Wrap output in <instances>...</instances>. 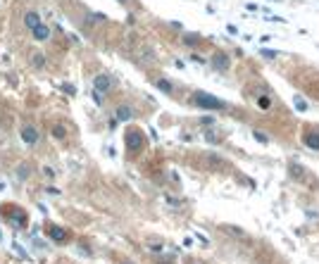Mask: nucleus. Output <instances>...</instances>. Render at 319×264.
I'll return each mask as SVG.
<instances>
[{"label":"nucleus","mask_w":319,"mask_h":264,"mask_svg":"<svg viewBox=\"0 0 319 264\" xmlns=\"http://www.w3.org/2000/svg\"><path fill=\"white\" fill-rule=\"evenodd\" d=\"M124 143H126V150L136 155V153H140V150H143V145H146V138H143L140 129H129V131L124 133Z\"/></svg>","instance_id":"obj_1"},{"label":"nucleus","mask_w":319,"mask_h":264,"mask_svg":"<svg viewBox=\"0 0 319 264\" xmlns=\"http://www.w3.org/2000/svg\"><path fill=\"white\" fill-rule=\"evenodd\" d=\"M193 102L202 109H224L226 107L219 98H215V95H210V93H202V91H198V93L193 95Z\"/></svg>","instance_id":"obj_2"},{"label":"nucleus","mask_w":319,"mask_h":264,"mask_svg":"<svg viewBox=\"0 0 319 264\" xmlns=\"http://www.w3.org/2000/svg\"><path fill=\"white\" fill-rule=\"evenodd\" d=\"M19 136H22V140L26 143V145H36L39 143V129L36 126H31V124H24L22 126V131H19Z\"/></svg>","instance_id":"obj_3"},{"label":"nucleus","mask_w":319,"mask_h":264,"mask_svg":"<svg viewBox=\"0 0 319 264\" xmlns=\"http://www.w3.org/2000/svg\"><path fill=\"white\" fill-rule=\"evenodd\" d=\"M5 217L12 221V224H17V226H26V212H22L19 207H5Z\"/></svg>","instance_id":"obj_4"},{"label":"nucleus","mask_w":319,"mask_h":264,"mask_svg":"<svg viewBox=\"0 0 319 264\" xmlns=\"http://www.w3.org/2000/svg\"><path fill=\"white\" fill-rule=\"evenodd\" d=\"M31 33H33V39L39 41V43H46V41H50V26H48L46 22H41Z\"/></svg>","instance_id":"obj_5"},{"label":"nucleus","mask_w":319,"mask_h":264,"mask_svg":"<svg viewBox=\"0 0 319 264\" xmlns=\"http://www.w3.org/2000/svg\"><path fill=\"white\" fill-rule=\"evenodd\" d=\"M93 86H95V91L108 93L110 88H112V79H110L108 74H98V77H95V81H93Z\"/></svg>","instance_id":"obj_6"},{"label":"nucleus","mask_w":319,"mask_h":264,"mask_svg":"<svg viewBox=\"0 0 319 264\" xmlns=\"http://www.w3.org/2000/svg\"><path fill=\"white\" fill-rule=\"evenodd\" d=\"M39 24H41V15L36 12V10H29V12L24 15V26H26L29 31H33V29H36Z\"/></svg>","instance_id":"obj_7"},{"label":"nucleus","mask_w":319,"mask_h":264,"mask_svg":"<svg viewBox=\"0 0 319 264\" xmlns=\"http://www.w3.org/2000/svg\"><path fill=\"white\" fill-rule=\"evenodd\" d=\"M229 55H224V53H215V57H212V67L215 69H219V71H226L229 69Z\"/></svg>","instance_id":"obj_8"},{"label":"nucleus","mask_w":319,"mask_h":264,"mask_svg":"<svg viewBox=\"0 0 319 264\" xmlns=\"http://www.w3.org/2000/svg\"><path fill=\"white\" fill-rule=\"evenodd\" d=\"M46 233L53 238L55 243H64V241H67V231H64V229H60V226H48Z\"/></svg>","instance_id":"obj_9"},{"label":"nucleus","mask_w":319,"mask_h":264,"mask_svg":"<svg viewBox=\"0 0 319 264\" xmlns=\"http://www.w3.org/2000/svg\"><path fill=\"white\" fill-rule=\"evenodd\" d=\"M115 117H117V122H129V119H133V109L129 105H119Z\"/></svg>","instance_id":"obj_10"},{"label":"nucleus","mask_w":319,"mask_h":264,"mask_svg":"<svg viewBox=\"0 0 319 264\" xmlns=\"http://www.w3.org/2000/svg\"><path fill=\"white\" fill-rule=\"evenodd\" d=\"M303 143L307 145L310 150H319V133L310 131V133H305L303 136Z\"/></svg>","instance_id":"obj_11"},{"label":"nucleus","mask_w":319,"mask_h":264,"mask_svg":"<svg viewBox=\"0 0 319 264\" xmlns=\"http://www.w3.org/2000/svg\"><path fill=\"white\" fill-rule=\"evenodd\" d=\"M205 164H207L210 169H222V167H226L224 160H219V157H215V155H205Z\"/></svg>","instance_id":"obj_12"},{"label":"nucleus","mask_w":319,"mask_h":264,"mask_svg":"<svg viewBox=\"0 0 319 264\" xmlns=\"http://www.w3.org/2000/svg\"><path fill=\"white\" fill-rule=\"evenodd\" d=\"M53 136L57 140H64V138H67V129H64L62 124H53Z\"/></svg>","instance_id":"obj_13"},{"label":"nucleus","mask_w":319,"mask_h":264,"mask_svg":"<svg viewBox=\"0 0 319 264\" xmlns=\"http://www.w3.org/2000/svg\"><path fill=\"white\" fill-rule=\"evenodd\" d=\"M17 176H19V179H29V176H31V167H29V164H22V167H19V174H17Z\"/></svg>","instance_id":"obj_14"},{"label":"nucleus","mask_w":319,"mask_h":264,"mask_svg":"<svg viewBox=\"0 0 319 264\" xmlns=\"http://www.w3.org/2000/svg\"><path fill=\"white\" fill-rule=\"evenodd\" d=\"M155 86L160 88V91H164V93H171V91H174V88H171V84H169V81H164V79H160Z\"/></svg>","instance_id":"obj_15"},{"label":"nucleus","mask_w":319,"mask_h":264,"mask_svg":"<svg viewBox=\"0 0 319 264\" xmlns=\"http://www.w3.org/2000/svg\"><path fill=\"white\" fill-rule=\"evenodd\" d=\"M296 109L305 112V109H307V102H305V100H300V98H296Z\"/></svg>","instance_id":"obj_16"},{"label":"nucleus","mask_w":319,"mask_h":264,"mask_svg":"<svg viewBox=\"0 0 319 264\" xmlns=\"http://www.w3.org/2000/svg\"><path fill=\"white\" fill-rule=\"evenodd\" d=\"M257 105H260V107H269V98H265V95H262V98H257Z\"/></svg>","instance_id":"obj_17"},{"label":"nucleus","mask_w":319,"mask_h":264,"mask_svg":"<svg viewBox=\"0 0 319 264\" xmlns=\"http://www.w3.org/2000/svg\"><path fill=\"white\" fill-rule=\"evenodd\" d=\"M102 95H105V93H100V91H93V100H95V105H102Z\"/></svg>","instance_id":"obj_18"},{"label":"nucleus","mask_w":319,"mask_h":264,"mask_svg":"<svg viewBox=\"0 0 319 264\" xmlns=\"http://www.w3.org/2000/svg\"><path fill=\"white\" fill-rule=\"evenodd\" d=\"M41 171H43V176H48V179H55V171L50 169V167H43Z\"/></svg>","instance_id":"obj_19"},{"label":"nucleus","mask_w":319,"mask_h":264,"mask_svg":"<svg viewBox=\"0 0 319 264\" xmlns=\"http://www.w3.org/2000/svg\"><path fill=\"white\" fill-rule=\"evenodd\" d=\"M253 136H255V138L260 140V143H267V136H265V133H262V131H255V133H253Z\"/></svg>","instance_id":"obj_20"},{"label":"nucleus","mask_w":319,"mask_h":264,"mask_svg":"<svg viewBox=\"0 0 319 264\" xmlns=\"http://www.w3.org/2000/svg\"><path fill=\"white\" fill-rule=\"evenodd\" d=\"M33 64H36V67H43V55H33Z\"/></svg>","instance_id":"obj_21"},{"label":"nucleus","mask_w":319,"mask_h":264,"mask_svg":"<svg viewBox=\"0 0 319 264\" xmlns=\"http://www.w3.org/2000/svg\"><path fill=\"white\" fill-rule=\"evenodd\" d=\"M186 43H188V46H195V43H200V39H195V36H186Z\"/></svg>","instance_id":"obj_22"},{"label":"nucleus","mask_w":319,"mask_h":264,"mask_svg":"<svg viewBox=\"0 0 319 264\" xmlns=\"http://www.w3.org/2000/svg\"><path fill=\"white\" fill-rule=\"evenodd\" d=\"M262 55H265V57H269V60H272V57H276V53H274V50H262Z\"/></svg>","instance_id":"obj_23"},{"label":"nucleus","mask_w":319,"mask_h":264,"mask_svg":"<svg viewBox=\"0 0 319 264\" xmlns=\"http://www.w3.org/2000/svg\"><path fill=\"white\" fill-rule=\"evenodd\" d=\"M0 241H3V233H0Z\"/></svg>","instance_id":"obj_24"},{"label":"nucleus","mask_w":319,"mask_h":264,"mask_svg":"<svg viewBox=\"0 0 319 264\" xmlns=\"http://www.w3.org/2000/svg\"><path fill=\"white\" fill-rule=\"evenodd\" d=\"M122 3H124V0H122Z\"/></svg>","instance_id":"obj_25"}]
</instances>
